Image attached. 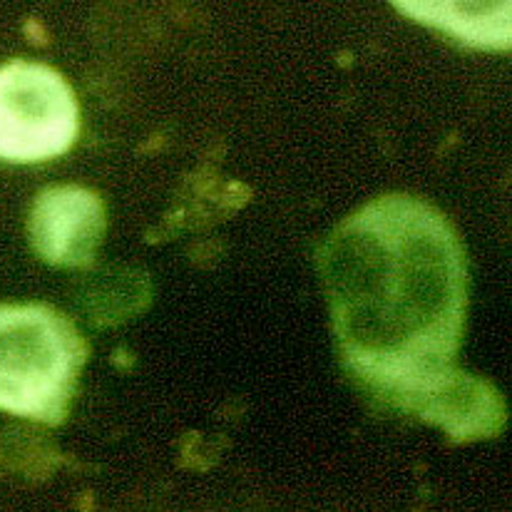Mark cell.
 <instances>
[{
    "label": "cell",
    "mask_w": 512,
    "mask_h": 512,
    "mask_svg": "<svg viewBox=\"0 0 512 512\" xmlns=\"http://www.w3.org/2000/svg\"><path fill=\"white\" fill-rule=\"evenodd\" d=\"M413 18L478 48H508L510 3H398Z\"/></svg>",
    "instance_id": "5"
},
{
    "label": "cell",
    "mask_w": 512,
    "mask_h": 512,
    "mask_svg": "<svg viewBox=\"0 0 512 512\" xmlns=\"http://www.w3.org/2000/svg\"><path fill=\"white\" fill-rule=\"evenodd\" d=\"M105 232L102 202L80 187H53L35 202L30 237L45 261L85 266Z\"/></svg>",
    "instance_id": "4"
},
{
    "label": "cell",
    "mask_w": 512,
    "mask_h": 512,
    "mask_svg": "<svg viewBox=\"0 0 512 512\" xmlns=\"http://www.w3.org/2000/svg\"><path fill=\"white\" fill-rule=\"evenodd\" d=\"M83 343L45 306H0V411L60 423L75 391Z\"/></svg>",
    "instance_id": "2"
},
{
    "label": "cell",
    "mask_w": 512,
    "mask_h": 512,
    "mask_svg": "<svg viewBox=\"0 0 512 512\" xmlns=\"http://www.w3.org/2000/svg\"><path fill=\"white\" fill-rule=\"evenodd\" d=\"M336 334L348 366L378 391L453 433L460 403L453 368L465 316V259L453 229L411 197H386L353 214L324 256Z\"/></svg>",
    "instance_id": "1"
},
{
    "label": "cell",
    "mask_w": 512,
    "mask_h": 512,
    "mask_svg": "<svg viewBox=\"0 0 512 512\" xmlns=\"http://www.w3.org/2000/svg\"><path fill=\"white\" fill-rule=\"evenodd\" d=\"M75 135L78 102L63 75L23 60L0 68V160H53Z\"/></svg>",
    "instance_id": "3"
}]
</instances>
